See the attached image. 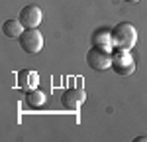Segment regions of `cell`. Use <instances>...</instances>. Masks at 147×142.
Returning <instances> with one entry per match:
<instances>
[{
	"label": "cell",
	"instance_id": "1",
	"mask_svg": "<svg viewBox=\"0 0 147 142\" xmlns=\"http://www.w3.org/2000/svg\"><path fill=\"white\" fill-rule=\"evenodd\" d=\"M110 34H112V46L116 49H131L137 42V30L129 22L116 24L110 30Z\"/></svg>",
	"mask_w": 147,
	"mask_h": 142
},
{
	"label": "cell",
	"instance_id": "2",
	"mask_svg": "<svg viewBox=\"0 0 147 142\" xmlns=\"http://www.w3.org/2000/svg\"><path fill=\"white\" fill-rule=\"evenodd\" d=\"M18 44L28 55H35L43 47V36L37 28H26L24 34L18 38Z\"/></svg>",
	"mask_w": 147,
	"mask_h": 142
},
{
	"label": "cell",
	"instance_id": "3",
	"mask_svg": "<svg viewBox=\"0 0 147 142\" xmlns=\"http://www.w3.org/2000/svg\"><path fill=\"white\" fill-rule=\"evenodd\" d=\"M86 63L92 71H106L112 67V51L104 49V47L92 46L86 53Z\"/></svg>",
	"mask_w": 147,
	"mask_h": 142
},
{
	"label": "cell",
	"instance_id": "4",
	"mask_svg": "<svg viewBox=\"0 0 147 142\" xmlns=\"http://www.w3.org/2000/svg\"><path fill=\"white\" fill-rule=\"evenodd\" d=\"M112 69L118 75H131L136 71V61L129 55V49H118L112 53Z\"/></svg>",
	"mask_w": 147,
	"mask_h": 142
},
{
	"label": "cell",
	"instance_id": "5",
	"mask_svg": "<svg viewBox=\"0 0 147 142\" xmlns=\"http://www.w3.org/2000/svg\"><path fill=\"white\" fill-rule=\"evenodd\" d=\"M84 101H86V93L84 89H79V87H71L61 95V105L67 111H79L84 105Z\"/></svg>",
	"mask_w": 147,
	"mask_h": 142
},
{
	"label": "cell",
	"instance_id": "6",
	"mask_svg": "<svg viewBox=\"0 0 147 142\" xmlns=\"http://www.w3.org/2000/svg\"><path fill=\"white\" fill-rule=\"evenodd\" d=\"M18 20L22 22L24 28H37L41 20H43V14H41V8L35 6V4H30V6H24L20 10V16Z\"/></svg>",
	"mask_w": 147,
	"mask_h": 142
},
{
	"label": "cell",
	"instance_id": "7",
	"mask_svg": "<svg viewBox=\"0 0 147 142\" xmlns=\"http://www.w3.org/2000/svg\"><path fill=\"white\" fill-rule=\"evenodd\" d=\"M16 81H18V87H20V91H24V93H30V91L37 89L39 75H37V71L22 69V71H18V75H16Z\"/></svg>",
	"mask_w": 147,
	"mask_h": 142
},
{
	"label": "cell",
	"instance_id": "8",
	"mask_svg": "<svg viewBox=\"0 0 147 142\" xmlns=\"http://www.w3.org/2000/svg\"><path fill=\"white\" fill-rule=\"evenodd\" d=\"M24 30L26 28L22 26L20 20H6V22L2 24V34L6 36V38H12V40H18L24 34Z\"/></svg>",
	"mask_w": 147,
	"mask_h": 142
},
{
	"label": "cell",
	"instance_id": "9",
	"mask_svg": "<svg viewBox=\"0 0 147 142\" xmlns=\"http://www.w3.org/2000/svg\"><path fill=\"white\" fill-rule=\"evenodd\" d=\"M92 44L98 47H104V49H108V51H112V34H110V30H96L94 34H92Z\"/></svg>",
	"mask_w": 147,
	"mask_h": 142
},
{
	"label": "cell",
	"instance_id": "10",
	"mask_svg": "<svg viewBox=\"0 0 147 142\" xmlns=\"http://www.w3.org/2000/svg\"><path fill=\"white\" fill-rule=\"evenodd\" d=\"M26 103L30 106H41L45 105V93L39 91V89H34L30 93H26Z\"/></svg>",
	"mask_w": 147,
	"mask_h": 142
},
{
	"label": "cell",
	"instance_id": "11",
	"mask_svg": "<svg viewBox=\"0 0 147 142\" xmlns=\"http://www.w3.org/2000/svg\"><path fill=\"white\" fill-rule=\"evenodd\" d=\"M143 140L147 142V136H137V138H136V142H143Z\"/></svg>",
	"mask_w": 147,
	"mask_h": 142
},
{
	"label": "cell",
	"instance_id": "12",
	"mask_svg": "<svg viewBox=\"0 0 147 142\" xmlns=\"http://www.w3.org/2000/svg\"><path fill=\"white\" fill-rule=\"evenodd\" d=\"M124 2H129V4H136V2H139V0H124Z\"/></svg>",
	"mask_w": 147,
	"mask_h": 142
}]
</instances>
